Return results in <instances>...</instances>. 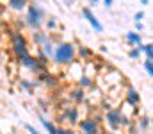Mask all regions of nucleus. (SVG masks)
I'll return each instance as SVG.
<instances>
[{
	"mask_svg": "<svg viewBox=\"0 0 153 134\" xmlns=\"http://www.w3.org/2000/svg\"><path fill=\"white\" fill-rule=\"evenodd\" d=\"M76 46L71 41H61L55 46V55H53V63L59 66H70L71 63H75L76 59Z\"/></svg>",
	"mask_w": 153,
	"mask_h": 134,
	"instance_id": "f257e3e1",
	"label": "nucleus"
},
{
	"mask_svg": "<svg viewBox=\"0 0 153 134\" xmlns=\"http://www.w3.org/2000/svg\"><path fill=\"white\" fill-rule=\"evenodd\" d=\"M45 20H46V9L41 4H36V2L30 4L29 9L25 11V22H27L29 29L39 31L45 25Z\"/></svg>",
	"mask_w": 153,
	"mask_h": 134,
	"instance_id": "f03ea898",
	"label": "nucleus"
},
{
	"mask_svg": "<svg viewBox=\"0 0 153 134\" xmlns=\"http://www.w3.org/2000/svg\"><path fill=\"white\" fill-rule=\"evenodd\" d=\"M9 40H11V48H13V54L16 55V59L18 61H22V59H25V57H29L30 55V52H29V41H27V38L22 34V31H11V34H9Z\"/></svg>",
	"mask_w": 153,
	"mask_h": 134,
	"instance_id": "7ed1b4c3",
	"label": "nucleus"
},
{
	"mask_svg": "<svg viewBox=\"0 0 153 134\" xmlns=\"http://www.w3.org/2000/svg\"><path fill=\"white\" fill-rule=\"evenodd\" d=\"M103 120H105V124L109 125V129L116 133V131H119L121 127H123V113H121V109H117V107H109L107 111H105V115H103Z\"/></svg>",
	"mask_w": 153,
	"mask_h": 134,
	"instance_id": "20e7f679",
	"label": "nucleus"
},
{
	"mask_svg": "<svg viewBox=\"0 0 153 134\" xmlns=\"http://www.w3.org/2000/svg\"><path fill=\"white\" fill-rule=\"evenodd\" d=\"M18 63H20V66H23V68L29 70L30 73H36V77L41 75V73H46V72H48L46 66L41 64L39 59L38 57H34V55H29V57H25V59H22V61H18Z\"/></svg>",
	"mask_w": 153,
	"mask_h": 134,
	"instance_id": "39448f33",
	"label": "nucleus"
},
{
	"mask_svg": "<svg viewBox=\"0 0 153 134\" xmlns=\"http://www.w3.org/2000/svg\"><path fill=\"white\" fill-rule=\"evenodd\" d=\"M78 129L82 134H100V122L93 116H85L80 120Z\"/></svg>",
	"mask_w": 153,
	"mask_h": 134,
	"instance_id": "423d86ee",
	"label": "nucleus"
},
{
	"mask_svg": "<svg viewBox=\"0 0 153 134\" xmlns=\"http://www.w3.org/2000/svg\"><path fill=\"white\" fill-rule=\"evenodd\" d=\"M82 16L87 20V23L91 25V29H93L94 32H103V23L96 18V14H94L89 7H84V9H82Z\"/></svg>",
	"mask_w": 153,
	"mask_h": 134,
	"instance_id": "0eeeda50",
	"label": "nucleus"
},
{
	"mask_svg": "<svg viewBox=\"0 0 153 134\" xmlns=\"http://www.w3.org/2000/svg\"><path fill=\"white\" fill-rule=\"evenodd\" d=\"M30 41L36 45L38 48H43L46 43H50L52 41V38H50V34L46 32V31H32V34H30Z\"/></svg>",
	"mask_w": 153,
	"mask_h": 134,
	"instance_id": "6e6552de",
	"label": "nucleus"
},
{
	"mask_svg": "<svg viewBox=\"0 0 153 134\" xmlns=\"http://www.w3.org/2000/svg\"><path fill=\"white\" fill-rule=\"evenodd\" d=\"M64 120H66L70 125L80 124V122H78V120H82V118H80V109H78L76 106H66V107H64Z\"/></svg>",
	"mask_w": 153,
	"mask_h": 134,
	"instance_id": "1a4fd4ad",
	"label": "nucleus"
},
{
	"mask_svg": "<svg viewBox=\"0 0 153 134\" xmlns=\"http://www.w3.org/2000/svg\"><path fill=\"white\" fill-rule=\"evenodd\" d=\"M125 102H128L130 106H139L141 104V95H139V91L134 88V86H126V89H125Z\"/></svg>",
	"mask_w": 153,
	"mask_h": 134,
	"instance_id": "9d476101",
	"label": "nucleus"
},
{
	"mask_svg": "<svg viewBox=\"0 0 153 134\" xmlns=\"http://www.w3.org/2000/svg\"><path fill=\"white\" fill-rule=\"evenodd\" d=\"M38 118H39V122H41V125H43V129H45L48 134H57V133H59V127H57L52 120H48L45 115L38 113Z\"/></svg>",
	"mask_w": 153,
	"mask_h": 134,
	"instance_id": "9b49d317",
	"label": "nucleus"
},
{
	"mask_svg": "<svg viewBox=\"0 0 153 134\" xmlns=\"http://www.w3.org/2000/svg\"><path fill=\"white\" fill-rule=\"evenodd\" d=\"M125 41L130 45V46H141L143 43V36H141V32H137V31H130V32H126L125 34Z\"/></svg>",
	"mask_w": 153,
	"mask_h": 134,
	"instance_id": "f8f14e48",
	"label": "nucleus"
},
{
	"mask_svg": "<svg viewBox=\"0 0 153 134\" xmlns=\"http://www.w3.org/2000/svg\"><path fill=\"white\" fill-rule=\"evenodd\" d=\"M70 98H71V102H75V104H82V102L87 100V93H85V89L75 86V88L70 91Z\"/></svg>",
	"mask_w": 153,
	"mask_h": 134,
	"instance_id": "ddd939ff",
	"label": "nucleus"
},
{
	"mask_svg": "<svg viewBox=\"0 0 153 134\" xmlns=\"http://www.w3.org/2000/svg\"><path fill=\"white\" fill-rule=\"evenodd\" d=\"M38 79L41 81V82H45L48 88H52V89H55L57 86H59V79L53 75V73H41V75H38Z\"/></svg>",
	"mask_w": 153,
	"mask_h": 134,
	"instance_id": "4468645a",
	"label": "nucleus"
},
{
	"mask_svg": "<svg viewBox=\"0 0 153 134\" xmlns=\"http://www.w3.org/2000/svg\"><path fill=\"white\" fill-rule=\"evenodd\" d=\"M76 57H78L80 61H89V59L94 57V52H93V48H89V46H85V45H78V48H76Z\"/></svg>",
	"mask_w": 153,
	"mask_h": 134,
	"instance_id": "2eb2a0df",
	"label": "nucleus"
},
{
	"mask_svg": "<svg viewBox=\"0 0 153 134\" xmlns=\"http://www.w3.org/2000/svg\"><path fill=\"white\" fill-rule=\"evenodd\" d=\"M7 5H9V9H13L16 13H22V11H27L29 9L30 2L29 0H7Z\"/></svg>",
	"mask_w": 153,
	"mask_h": 134,
	"instance_id": "dca6fc26",
	"label": "nucleus"
},
{
	"mask_svg": "<svg viewBox=\"0 0 153 134\" xmlns=\"http://www.w3.org/2000/svg\"><path fill=\"white\" fill-rule=\"evenodd\" d=\"M135 125L139 127L141 133H146L152 127V118H148V116H137L135 118Z\"/></svg>",
	"mask_w": 153,
	"mask_h": 134,
	"instance_id": "f3484780",
	"label": "nucleus"
},
{
	"mask_svg": "<svg viewBox=\"0 0 153 134\" xmlns=\"http://www.w3.org/2000/svg\"><path fill=\"white\" fill-rule=\"evenodd\" d=\"M76 86H78V88H82V89H91L93 86H94V79L84 73V75H82V77L78 79V82H76Z\"/></svg>",
	"mask_w": 153,
	"mask_h": 134,
	"instance_id": "a211bd4d",
	"label": "nucleus"
},
{
	"mask_svg": "<svg viewBox=\"0 0 153 134\" xmlns=\"http://www.w3.org/2000/svg\"><path fill=\"white\" fill-rule=\"evenodd\" d=\"M45 27H46V31H50V32L57 31V27H59V22H57V18H55V16H50V18H46V20H45Z\"/></svg>",
	"mask_w": 153,
	"mask_h": 134,
	"instance_id": "6ab92c4d",
	"label": "nucleus"
},
{
	"mask_svg": "<svg viewBox=\"0 0 153 134\" xmlns=\"http://www.w3.org/2000/svg\"><path fill=\"white\" fill-rule=\"evenodd\" d=\"M84 73L89 75V77H93V79L98 77V75H96V73H98V72H96V66H94L93 63H87V61L84 63Z\"/></svg>",
	"mask_w": 153,
	"mask_h": 134,
	"instance_id": "aec40b11",
	"label": "nucleus"
},
{
	"mask_svg": "<svg viewBox=\"0 0 153 134\" xmlns=\"http://www.w3.org/2000/svg\"><path fill=\"white\" fill-rule=\"evenodd\" d=\"M55 46H57V45L53 43V41H50V43H46L43 46V52H45L50 59H53V55H55Z\"/></svg>",
	"mask_w": 153,
	"mask_h": 134,
	"instance_id": "412c9836",
	"label": "nucleus"
},
{
	"mask_svg": "<svg viewBox=\"0 0 153 134\" xmlns=\"http://www.w3.org/2000/svg\"><path fill=\"white\" fill-rule=\"evenodd\" d=\"M141 54H143V45H141V46H132V48L128 50V57H130V59H139Z\"/></svg>",
	"mask_w": 153,
	"mask_h": 134,
	"instance_id": "4be33fe9",
	"label": "nucleus"
},
{
	"mask_svg": "<svg viewBox=\"0 0 153 134\" xmlns=\"http://www.w3.org/2000/svg\"><path fill=\"white\" fill-rule=\"evenodd\" d=\"M36 57L39 59V63L41 64H45V66H48V61H50V57L43 52V48H38V52H36Z\"/></svg>",
	"mask_w": 153,
	"mask_h": 134,
	"instance_id": "5701e85b",
	"label": "nucleus"
},
{
	"mask_svg": "<svg viewBox=\"0 0 153 134\" xmlns=\"http://www.w3.org/2000/svg\"><path fill=\"white\" fill-rule=\"evenodd\" d=\"M143 68H144V72H146V73L153 79V59H144Z\"/></svg>",
	"mask_w": 153,
	"mask_h": 134,
	"instance_id": "b1692460",
	"label": "nucleus"
},
{
	"mask_svg": "<svg viewBox=\"0 0 153 134\" xmlns=\"http://www.w3.org/2000/svg\"><path fill=\"white\" fill-rule=\"evenodd\" d=\"M143 54L146 55V59H153V43L143 45Z\"/></svg>",
	"mask_w": 153,
	"mask_h": 134,
	"instance_id": "393cba45",
	"label": "nucleus"
},
{
	"mask_svg": "<svg viewBox=\"0 0 153 134\" xmlns=\"http://www.w3.org/2000/svg\"><path fill=\"white\" fill-rule=\"evenodd\" d=\"M25 27H29V25H27V22H25V18H23V20H20V18H18V20H16V31H23Z\"/></svg>",
	"mask_w": 153,
	"mask_h": 134,
	"instance_id": "a878e982",
	"label": "nucleus"
},
{
	"mask_svg": "<svg viewBox=\"0 0 153 134\" xmlns=\"http://www.w3.org/2000/svg\"><path fill=\"white\" fill-rule=\"evenodd\" d=\"M25 129H27V133L29 134H41V131L36 129L34 125H30V124H25Z\"/></svg>",
	"mask_w": 153,
	"mask_h": 134,
	"instance_id": "bb28decb",
	"label": "nucleus"
},
{
	"mask_svg": "<svg viewBox=\"0 0 153 134\" xmlns=\"http://www.w3.org/2000/svg\"><path fill=\"white\" fill-rule=\"evenodd\" d=\"M144 11H135V14H134V22H143L144 20Z\"/></svg>",
	"mask_w": 153,
	"mask_h": 134,
	"instance_id": "cd10ccee",
	"label": "nucleus"
},
{
	"mask_svg": "<svg viewBox=\"0 0 153 134\" xmlns=\"http://www.w3.org/2000/svg\"><path fill=\"white\" fill-rule=\"evenodd\" d=\"M57 134H76L71 127H59V133Z\"/></svg>",
	"mask_w": 153,
	"mask_h": 134,
	"instance_id": "c85d7f7f",
	"label": "nucleus"
},
{
	"mask_svg": "<svg viewBox=\"0 0 153 134\" xmlns=\"http://www.w3.org/2000/svg\"><path fill=\"white\" fill-rule=\"evenodd\" d=\"M134 27H135V31H137V32H141V31L144 29V25H143V22H134Z\"/></svg>",
	"mask_w": 153,
	"mask_h": 134,
	"instance_id": "c756f323",
	"label": "nucleus"
},
{
	"mask_svg": "<svg viewBox=\"0 0 153 134\" xmlns=\"http://www.w3.org/2000/svg\"><path fill=\"white\" fill-rule=\"evenodd\" d=\"M112 4H114V0H103V5H107V7H112Z\"/></svg>",
	"mask_w": 153,
	"mask_h": 134,
	"instance_id": "7c9ffc66",
	"label": "nucleus"
},
{
	"mask_svg": "<svg viewBox=\"0 0 153 134\" xmlns=\"http://www.w3.org/2000/svg\"><path fill=\"white\" fill-rule=\"evenodd\" d=\"M100 52H102V54H105V52H109V50H107V46H105V45H102V46H100Z\"/></svg>",
	"mask_w": 153,
	"mask_h": 134,
	"instance_id": "2f4dec72",
	"label": "nucleus"
},
{
	"mask_svg": "<svg viewBox=\"0 0 153 134\" xmlns=\"http://www.w3.org/2000/svg\"><path fill=\"white\" fill-rule=\"evenodd\" d=\"M150 4V0H141V5H148Z\"/></svg>",
	"mask_w": 153,
	"mask_h": 134,
	"instance_id": "473e14b6",
	"label": "nucleus"
},
{
	"mask_svg": "<svg viewBox=\"0 0 153 134\" xmlns=\"http://www.w3.org/2000/svg\"><path fill=\"white\" fill-rule=\"evenodd\" d=\"M34 2H36V4H41V5H43V4H45L46 0H34Z\"/></svg>",
	"mask_w": 153,
	"mask_h": 134,
	"instance_id": "72a5a7b5",
	"label": "nucleus"
},
{
	"mask_svg": "<svg viewBox=\"0 0 153 134\" xmlns=\"http://www.w3.org/2000/svg\"><path fill=\"white\" fill-rule=\"evenodd\" d=\"M73 2H75V0H66V5H71Z\"/></svg>",
	"mask_w": 153,
	"mask_h": 134,
	"instance_id": "f704fd0d",
	"label": "nucleus"
},
{
	"mask_svg": "<svg viewBox=\"0 0 153 134\" xmlns=\"http://www.w3.org/2000/svg\"><path fill=\"white\" fill-rule=\"evenodd\" d=\"M89 2H91V4H93V5H94V4H98V2H100V0H89Z\"/></svg>",
	"mask_w": 153,
	"mask_h": 134,
	"instance_id": "c9c22d12",
	"label": "nucleus"
},
{
	"mask_svg": "<svg viewBox=\"0 0 153 134\" xmlns=\"http://www.w3.org/2000/svg\"><path fill=\"white\" fill-rule=\"evenodd\" d=\"M152 131H153V120H152Z\"/></svg>",
	"mask_w": 153,
	"mask_h": 134,
	"instance_id": "e433bc0d",
	"label": "nucleus"
},
{
	"mask_svg": "<svg viewBox=\"0 0 153 134\" xmlns=\"http://www.w3.org/2000/svg\"><path fill=\"white\" fill-rule=\"evenodd\" d=\"M152 134H153V133H152Z\"/></svg>",
	"mask_w": 153,
	"mask_h": 134,
	"instance_id": "4c0bfd02",
	"label": "nucleus"
}]
</instances>
